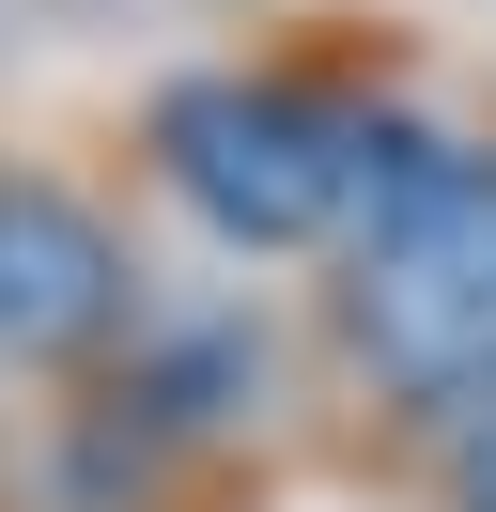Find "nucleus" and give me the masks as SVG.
<instances>
[{"mask_svg":"<svg viewBox=\"0 0 496 512\" xmlns=\"http://www.w3.org/2000/svg\"><path fill=\"white\" fill-rule=\"evenodd\" d=\"M357 481H388V497H419V512H496V404L434 419L419 450H388V466H357Z\"/></svg>","mask_w":496,"mask_h":512,"instance_id":"4","label":"nucleus"},{"mask_svg":"<svg viewBox=\"0 0 496 512\" xmlns=\"http://www.w3.org/2000/svg\"><path fill=\"white\" fill-rule=\"evenodd\" d=\"M155 311L140 218L62 156H0V388H78Z\"/></svg>","mask_w":496,"mask_h":512,"instance_id":"3","label":"nucleus"},{"mask_svg":"<svg viewBox=\"0 0 496 512\" xmlns=\"http://www.w3.org/2000/svg\"><path fill=\"white\" fill-rule=\"evenodd\" d=\"M434 125L450 109L419 94V47L388 16H372V47H357V16H310L279 47L155 78L140 125H124V171L233 264H326Z\"/></svg>","mask_w":496,"mask_h":512,"instance_id":"1","label":"nucleus"},{"mask_svg":"<svg viewBox=\"0 0 496 512\" xmlns=\"http://www.w3.org/2000/svg\"><path fill=\"white\" fill-rule=\"evenodd\" d=\"M295 373L326 404L341 466H388L434 419L496 404V125H434L372 187V218L310 264Z\"/></svg>","mask_w":496,"mask_h":512,"instance_id":"2","label":"nucleus"}]
</instances>
